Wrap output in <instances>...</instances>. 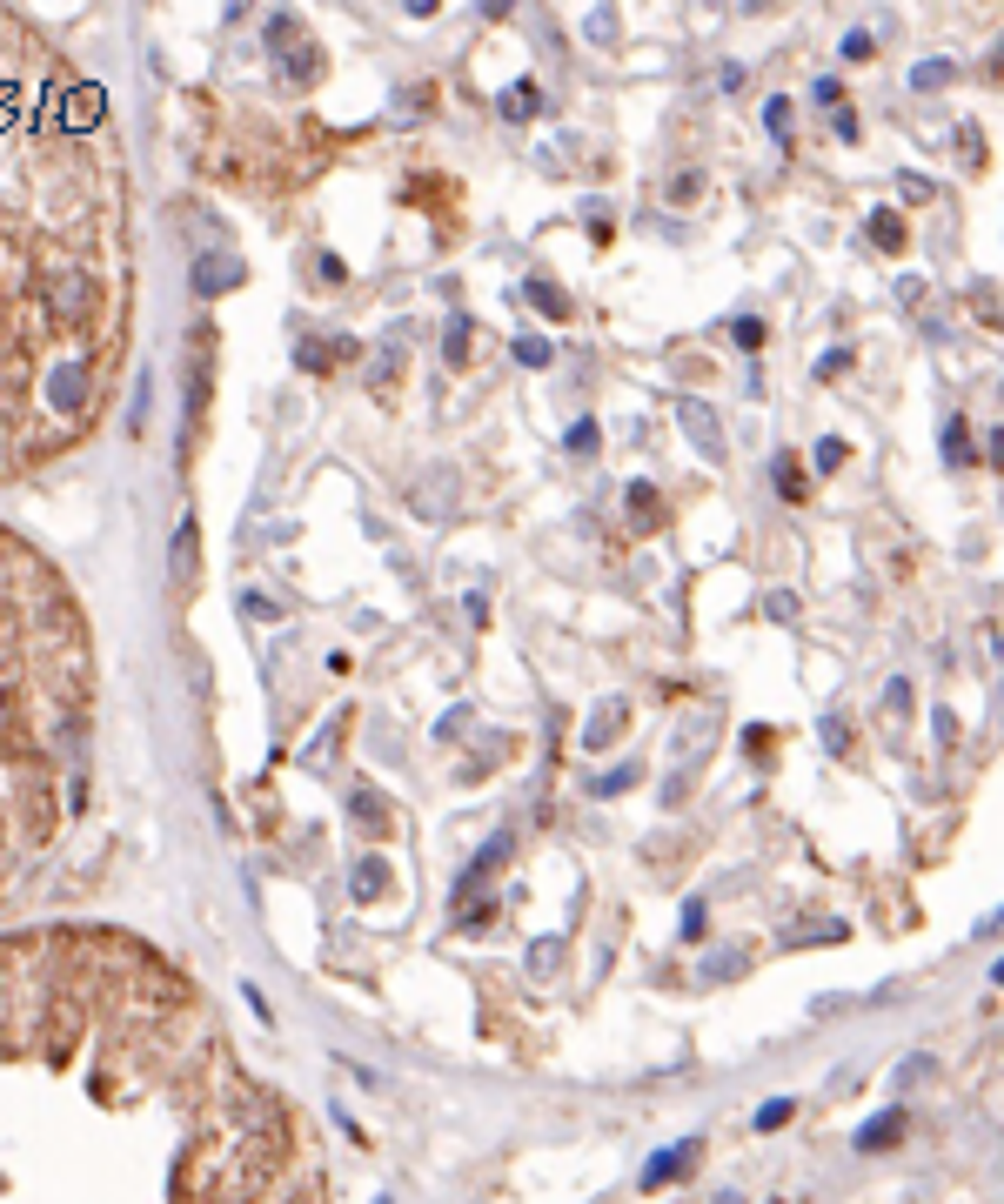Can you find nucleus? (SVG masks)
Segmentation results:
<instances>
[{
  "mask_svg": "<svg viewBox=\"0 0 1004 1204\" xmlns=\"http://www.w3.org/2000/svg\"><path fill=\"white\" fill-rule=\"evenodd\" d=\"M616 730H623V703H609V709H603V716L589 723V743H609Z\"/></svg>",
  "mask_w": 1004,
  "mask_h": 1204,
  "instance_id": "5",
  "label": "nucleus"
},
{
  "mask_svg": "<svg viewBox=\"0 0 1004 1204\" xmlns=\"http://www.w3.org/2000/svg\"><path fill=\"white\" fill-rule=\"evenodd\" d=\"M516 355H523L529 369H543V362H550V348H543V342H516Z\"/></svg>",
  "mask_w": 1004,
  "mask_h": 1204,
  "instance_id": "9",
  "label": "nucleus"
},
{
  "mask_svg": "<svg viewBox=\"0 0 1004 1204\" xmlns=\"http://www.w3.org/2000/svg\"><path fill=\"white\" fill-rule=\"evenodd\" d=\"M897 1131H904V1117H897V1111H890V1117H877V1124H863V1151H877V1144H890V1138H897Z\"/></svg>",
  "mask_w": 1004,
  "mask_h": 1204,
  "instance_id": "3",
  "label": "nucleus"
},
{
  "mask_svg": "<svg viewBox=\"0 0 1004 1204\" xmlns=\"http://www.w3.org/2000/svg\"><path fill=\"white\" fill-rule=\"evenodd\" d=\"M570 448H576V455H582V448H596V428H589V422H576V428H570Z\"/></svg>",
  "mask_w": 1004,
  "mask_h": 1204,
  "instance_id": "10",
  "label": "nucleus"
},
{
  "mask_svg": "<svg viewBox=\"0 0 1004 1204\" xmlns=\"http://www.w3.org/2000/svg\"><path fill=\"white\" fill-rule=\"evenodd\" d=\"M777 1124H790V1104H763L757 1111V1131H777Z\"/></svg>",
  "mask_w": 1004,
  "mask_h": 1204,
  "instance_id": "7",
  "label": "nucleus"
},
{
  "mask_svg": "<svg viewBox=\"0 0 1004 1204\" xmlns=\"http://www.w3.org/2000/svg\"><path fill=\"white\" fill-rule=\"evenodd\" d=\"M998 984H1004V963H998Z\"/></svg>",
  "mask_w": 1004,
  "mask_h": 1204,
  "instance_id": "11",
  "label": "nucleus"
},
{
  "mask_svg": "<svg viewBox=\"0 0 1004 1204\" xmlns=\"http://www.w3.org/2000/svg\"><path fill=\"white\" fill-rule=\"evenodd\" d=\"M911 81H917V88H944V81H951V67H944V61H924Z\"/></svg>",
  "mask_w": 1004,
  "mask_h": 1204,
  "instance_id": "6",
  "label": "nucleus"
},
{
  "mask_svg": "<svg viewBox=\"0 0 1004 1204\" xmlns=\"http://www.w3.org/2000/svg\"><path fill=\"white\" fill-rule=\"evenodd\" d=\"M998 448H1004V435H998Z\"/></svg>",
  "mask_w": 1004,
  "mask_h": 1204,
  "instance_id": "12",
  "label": "nucleus"
},
{
  "mask_svg": "<svg viewBox=\"0 0 1004 1204\" xmlns=\"http://www.w3.org/2000/svg\"><path fill=\"white\" fill-rule=\"evenodd\" d=\"M870 235H877V248H904V221H897V215H877Z\"/></svg>",
  "mask_w": 1004,
  "mask_h": 1204,
  "instance_id": "4",
  "label": "nucleus"
},
{
  "mask_svg": "<svg viewBox=\"0 0 1004 1204\" xmlns=\"http://www.w3.org/2000/svg\"><path fill=\"white\" fill-rule=\"evenodd\" d=\"M837 462H844V442H837V435H831V442H817V469H837Z\"/></svg>",
  "mask_w": 1004,
  "mask_h": 1204,
  "instance_id": "8",
  "label": "nucleus"
},
{
  "mask_svg": "<svg viewBox=\"0 0 1004 1204\" xmlns=\"http://www.w3.org/2000/svg\"><path fill=\"white\" fill-rule=\"evenodd\" d=\"M690 1151L697 1144H683V1151H670V1158H650V1171H643V1185H663V1178H677L683 1165H690Z\"/></svg>",
  "mask_w": 1004,
  "mask_h": 1204,
  "instance_id": "2",
  "label": "nucleus"
},
{
  "mask_svg": "<svg viewBox=\"0 0 1004 1204\" xmlns=\"http://www.w3.org/2000/svg\"><path fill=\"white\" fill-rule=\"evenodd\" d=\"M683 428L697 435V448H704V455H717V448H723V435H717V422H710V408H704V401H683Z\"/></svg>",
  "mask_w": 1004,
  "mask_h": 1204,
  "instance_id": "1",
  "label": "nucleus"
}]
</instances>
